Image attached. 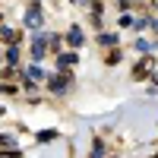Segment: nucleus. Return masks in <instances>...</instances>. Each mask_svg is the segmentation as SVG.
<instances>
[{
	"mask_svg": "<svg viewBox=\"0 0 158 158\" xmlns=\"http://www.w3.org/2000/svg\"><path fill=\"white\" fill-rule=\"evenodd\" d=\"M25 25H29L32 32H38L44 25V19H41V6L38 3H29V10H25Z\"/></svg>",
	"mask_w": 158,
	"mask_h": 158,
	"instance_id": "1",
	"label": "nucleus"
},
{
	"mask_svg": "<svg viewBox=\"0 0 158 158\" xmlns=\"http://www.w3.org/2000/svg\"><path fill=\"white\" fill-rule=\"evenodd\" d=\"M48 41H51L48 35H38V38H35V44H32V57H35V60H41V57L48 54V51H44V48H48Z\"/></svg>",
	"mask_w": 158,
	"mask_h": 158,
	"instance_id": "2",
	"label": "nucleus"
},
{
	"mask_svg": "<svg viewBox=\"0 0 158 158\" xmlns=\"http://www.w3.org/2000/svg\"><path fill=\"white\" fill-rule=\"evenodd\" d=\"M149 70H152V60L146 57L142 63H136V70H133V76H136V79H146V73H149Z\"/></svg>",
	"mask_w": 158,
	"mask_h": 158,
	"instance_id": "3",
	"label": "nucleus"
},
{
	"mask_svg": "<svg viewBox=\"0 0 158 158\" xmlns=\"http://www.w3.org/2000/svg\"><path fill=\"white\" fill-rule=\"evenodd\" d=\"M67 73H60V79H54V82H51V89H54V92H67Z\"/></svg>",
	"mask_w": 158,
	"mask_h": 158,
	"instance_id": "4",
	"label": "nucleus"
},
{
	"mask_svg": "<svg viewBox=\"0 0 158 158\" xmlns=\"http://www.w3.org/2000/svg\"><path fill=\"white\" fill-rule=\"evenodd\" d=\"M76 60H79V54H60V57H57V63H60V67H73Z\"/></svg>",
	"mask_w": 158,
	"mask_h": 158,
	"instance_id": "5",
	"label": "nucleus"
},
{
	"mask_svg": "<svg viewBox=\"0 0 158 158\" xmlns=\"http://www.w3.org/2000/svg\"><path fill=\"white\" fill-rule=\"evenodd\" d=\"M70 44H73V48L82 44V32H79V29H70Z\"/></svg>",
	"mask_w": 158,
	"mask_h": 158,
	"instance_id": "6",
	"label": "nucleus"
},
{
	"mask_svg": "<svg viewBox=\"0 0 158 158\" xmlns=\"http://www.w3.org/2000/svg\"><path fill=\"white\" fill-rule=\"evenodd\" d=\"M0 38H3V41H16V32H13V29H6V25H3V29H0Z\"/></svg>",
	"mask_w": 158,
	"mask_h": 158,
	"instance_id": "7",
	"label": "nucleus"
},
{
	"mask_svg": "<svg viewBox=\"0 0 158 158\" xmlns=\"http://www.w3.org/2000/svg\"><path fill=\"white\" fill-rule=\"evenodd\" d=\"M25 76H29V82H35V79H41L44 73L38 70V67H29V70H25Z\"/></svg>",
	"mask_w": 158,
	"mask_h": 158,
	"instance_id": "8",
	"label": "nucleus"
},
{
	"mask_svg": "<svg viewBox=\"0 0 158 158\" xmlns=\"http://www.w3.org/2000/svg\"><path fill=\"white\" fill-rule=\"evenodd\" d=\"M6 60H10V63H16V60H19V48H16V44L6 51Z\"/></svg>",
	"mask_w": 158,
	"mask_h": 158,
	"instance_id": "9",
	"label": "nucleus"
},
{
	"mask_svg": "<svg viewBox=\"0 0 158 158\" xmlns=\"http://www.w3.org/2000/svg\"><path fill=\"white\" fill-rule=\"evenodd\" d=\"M98 41H101V44H114L117 38H114V35H108V32H101V35H98Z\"/></svg>",
	"mask_w": 158,
	"mask_h": 158,
	"instance_id": "10",
	"label": "nucleus"
},
{
	"mask_svg": "<svg viewBox=\"0 0 158 158\" xmlns=\"http://www.w3.org/2000/svg\"><path fill=\"white\" fill-rule=\"evenodd\" d=\"M120 25H123V29H136V22L130 19V16H123V19H120Z\"/></svg>",
	"mask_w": 158,
	"mask_h": 158,
	"instance_id": "11",
	"label": "nucleus"
},
{
	"mask_svg": "<svg viewBox=\"0 0 158 158\" xmlns=\"http://www.w3.org/2000/svg\"><path fill=\"white\" fill-rule=\"evenodd\" d=\"M120 3H123V6H130V3H133V0H120Z\"/></svg>",
	"mask_w": 158,
	"mask_h": 158,
	"instance_id": "12",
	"label": "nucleus"
},
{
	"mask_svg": "<svg viewBox=\"0 0 158 158\" xmlns=\"http://www.w3.org/2000/svg\"><path fill=\"white\" fill-rule=\"evenodd\" d=\"M152 29H155V32H158V19H155V22H152Z\"/></svg>",
	"mask_w": 158,
	"mask_h": 158,
	"instance_id": "13",
	"label": "nucleus"
},
{
	"mask_svg": "<svg viewBox=\"0 0 158 158\" xmlns=\"http://www.w3.org/2000/svg\"><path fill=\"white\" fill-rule=\"evenodd\" d=\"M155 3H158V0H155Z\"/></svg>",
	"mask_w": 158,
	"mask_h": 158,
	"instance_id": "14",
	"label": "nucleus"
}]
</instances>
